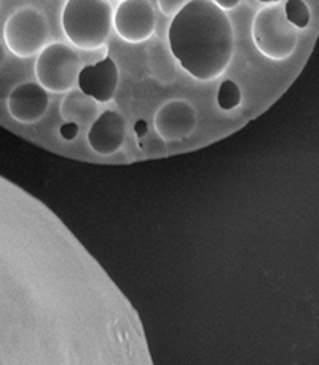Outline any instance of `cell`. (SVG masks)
I'll use <instances>...</instances> for the list:
<instances>
[{
	"mask_svg": "<svg viewBox=\"0 0 319 365\" xmlns=\"http://www.w3.org/2000/svg\"><path fill=\"white\" fill-rule=\"evenodd\" d=\"M186 5V0H158V9L166 16H176Z\"/></svg>",
	"mask_w": 319,
	"mask_h": 365,
	"instance_id": "15",
	"label": "cell"
},
{
	"mask_svg": "<svg viewBox=\"0 0 319 365\" xmlns=\"http://www.w3.org/2000/svg\"><path fill=\"white\" fill-rule=\"evenodd\" d=\"M241 0H214L217 6H221L222 10H233L240 5Z\"/></svg>",
	"mask_w": 319,
	"mask_h": 365,
	"instance_id": "16",
	"label": "cell"
},
{
	"mask_svg": "<svg viewBox=\"0 0 319 365\" xmlns=\"http://www.w3.org/2000/svg\"><path fill=\"white\" fill-rule=\"evenodd\" d=\"M50 37L45 15L34 6H21L13 11L4 26L6 48L18 58H31L42 51Z\"/></svg>",
	"mask_w": 319,
	"mask_h": 365,
	"instance_id": "4",
	"label": "cell"
},
{
	"mask_svg": "<svg viewBox=\"0 0 319 365\" xmlns=\"http://www.w3.org/2000/svg\"><path fill=\"white\" fill-rule=\"evenodd\" d=\"M80 91L93 98L96 103L112 101L118 88V67L112 58L106 56L96 64L81 67L79 82Z\"/></svg>",
	"mask_w": 319,
	"mask_h": 365,
	"instance_id": "9",
	"label": "cell"
},
{
	"mask_svg": "<svg viewBox=\"0 0 319 365\" xmlns=\"http://www.w3.org/2000/svg\"><path fill=\"white\" fill-rule=\"evenodd\" d=\"M113 28L125 42H146L155 32L153 6L148 0H121L113 11Z\"/></svg>",
	"mask_w": 319,
	"mask_h": 365,
	"instance_id": "6",
	"label": "cell"
},
{
	"mask_svg": "<svg viewBox=\"0 0 319 365\" xmlns=\"http://www.w3.org/2000/svg\"><path fill=\"white\" fill-rule=\"evenodd\" d=\"M67 38L80 50H98L106 43L113 26V10L108 0H67L63 16Z\"/></svg>",
	"mask_w": 319,
	"mask_h": 365,
	"instance_id": "2",
	"label": "cell"
},
{
	"mask_svg": "<svg viewBox=\"0 0 319 365\" xmlns=\"http://www.w3.org/2000/svg\"><path fill=\"white\" fill-rule=\"evenodd\" d=\"M284 11L290 23H293L297 29H305L310 24L311 13L308 5L303 0H288L284 5Z\"/></svg>",
	"mask_w": 319,
	"mask_h": 365,
	"instance_id": "14",
	"label": "cell"
},
{
	"mask_svg": "<svg viewBox=\"0 0 319 365\" xmlns=\"http://www.w3.org/2000/svg\"><path fill=\"white\" fill-rule=\"evenodd\" d=\"M174 59L171 48L168 50L161 43L152 45L147 53V69L151 77L160 83H171L176 78Z\"/></svg>",
	"mask_w": 319,
	"mask_h": 365,
	"instance_id": "12",
	"label": "cell"
},
{
	"mask_svg": "<svg viewBox=\"0 0 319 365\" xmlns=\"http://www.w3.org/2000/svg\"><path fill=\"white\" fill-rule=\"evenodd\" d=\"M146 121H139L138 123V131H139V136H144V133H146Z\"/></svg>",
	"mask_w": 319,
	"mask_h": 365,
	"instance_id": "19",
	"label": "cell"
},
{
	"mask_svg": "<svg viewBox=\"0 0 319 365\" xmlns=\"http://www.w3.org/2000/svg\"><path fill=\"white\" fill-rule=\"evenodd\" d=\"M61 131H63V136L66 139H72L77 134V131H79V125H76V123H66Z\"/></svg>",
	"mask_w": 319,
	"mask_h": 365,
	"instance_id": "17",
	"label": "cell"
},
{
	"mask_svg": "<svg viewBox=\"0 0 319 365\" xmlns=\"http://www.w3.org/2000/svg\"><path fill=\"white\" fill-rule=\"evenodd\" d=\"M168 42L176 61L201 82L219 78L233 58V28L211 0H190L173 18Z\"/></svg>",
	"mask_w": 319,
	"mask_h": 365,
	"instance_id": "1",
	"label": "cell"
},
{
	"mask_svg": "<svg viewBox=\"0 0 319 365\" xmlns=\"http://www.w3.org/2000/svg\"><path fill=\"white\" fill-rule=\"evenodd\" d=\"M49 106V91L40 83L34 82H24L15 86L6 99V109L11 118L23 125H32L42 120Z\"/></svg>",
	"mask_w": 319,
	"mask_h": 365,
	"instance_id": "8",
	"label": "cell"
},
{
	"mask_svg": "<svg viewBox=\"0 0 319 365\" xmlns=\"http://www.w3.org/2000/svg\"><path fill=\"white\" fill-rule=\"evenodd\" d=\"M98 113L96 101L86 96L83 91H69V94L61 103V117L67 123H76L79 126L91 125Z\"/></svg>",
	"mask_w": 319,
	"mask_h": 365,
	"instance_id": "11",
	"label": "cell"
},
{
	"mask_svg": "<svg viewBox=\"0 0 319 365\" xmlns=\"http://www.w3.org/2000/svg\"><path fill=\"white\" fill-rule=\"evenodd\" d=\"M153 128L163 140H181L196 128V112L184 99H171L153 115Z\"/></svg>",
	"mask_w": 319,
	"mask_h": 365,
	"instance_id": "7",
	"label": "cell"
},
{
	"mask_svg": "<svg viewBox=\"0 0 319 365\" xmlns=\"http://www.w3.org/2000/svg\"><path fill=\"white\" fill-rule=\"evenodd\" d=\"M5 59H6V55H5L4 45H2V42H0V67H2V66H4V63H5Z\"/></svg>",
	"mask_w": 319,
	"mask_h": 365,
	"instance_id": "18",
	"label": "cell"
},
{
	"mask_svg": "<svg viewBox=\"0 0 319 365\" xmlns=\"http://www.w3.org/2000/svg\"><path fill=\"white\" fill-rule=\"evenodd\" d=\"M217 104L222 110H233L241 104V90L232 80H226L217 91Z\"/></svg>",
	"mask_w": 319,
	"mask_h": 365,
	"instance_id": "13",
	"label": "cell"
},
{
	"mask_svg": "<svg viewBox=\"0 0 319 365\" xmlns=\"http://www.w3.org/2000/svg\"><path fill=\"white\" fill-rule=\"evenodd\" d=\"M259 2H262V4H278V2H280V0H259Z\"/></svg>",
	"mask_w": 319,
	"mask_h": 365,
	"instance_id": "20",
	"label": "cell"
},
{
	"mask_svg": "<svg viewBox=\"0 0 319 365\" xmlns=\"http://www.w3.org/2000/svg\"><path fill=\"white\" fill-rule=\"evenodd\" d=\"M253 40L263 56L284 61L297 46V28L289 21L280 4H268L257 11L253 21Z\"/></svg>",
	"mask_w": 319,
	"mask_h": 365,
	"instance_id": "3",
	"label": "cell"
},
{
	"mask_svg": "<svg viewBox=\"0 0 319 365\" xmlns=\"http://www.w3.org/2000/svg\"><path fill=\"white\" fill-rule=\"evenodd\" d=\"M81 61L64 43H50L39 53L36 61L37 82L50 93H69L79 82Z\"/></svg>",
	"mask_w": 319,
	"mask_h": 365,
	"instance_id": "5",
	"label": "cell"
},
{
	"mask_svg": "<svg viewBox=\"0 0 319 365\" xmlns=\"http://www.w3.org/2000/svg\"><path fill=\"white\" fill-rule=\"evenodd\" d=\"M88 144L99 155H113L123 147L126 123L120 113L106 110L93 121L88 130Z\"/></svg>",
	"mask_w": 319,
	"mask_h": 365,
	"instance_id": "10",
	"label": "cell"
}]
</instances>
